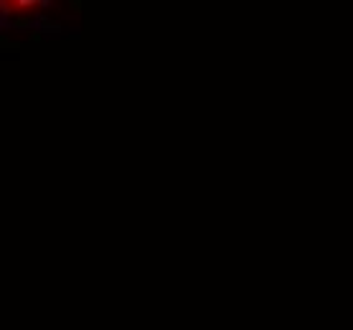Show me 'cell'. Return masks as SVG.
I'll return each instance as SVG.
<instances>
[{
  "label": "cell",
  "instance_id": "6da1fadb",
  "mask_svg": "<svg viewBox=\"0 0 353 330\" xmlns=\"http://www.w3.org/2000/svg\"><path fill=\"white\" fill-rule=\"evenodd\" d=\"M10 13H13V5H10L8 0H0V15H5V18H8Z\"/></svg>",
  "mask_w": 353,
  "mask_h": 330
}]
</instances>
